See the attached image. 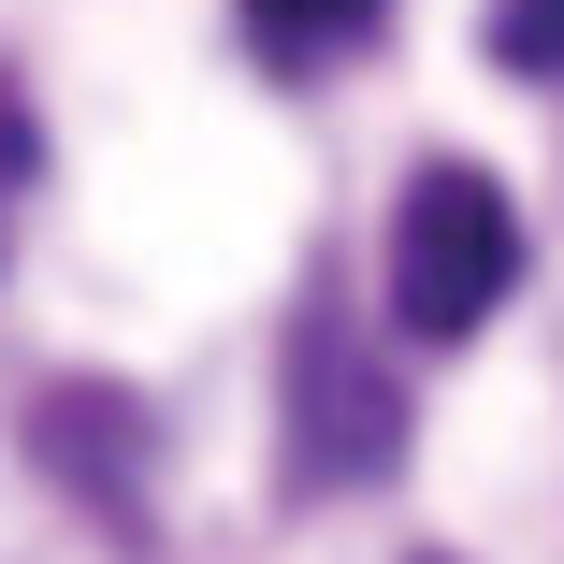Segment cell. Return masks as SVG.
Segmentation results:
<instances>
[{
    "instance_id": "277c9868",
    "label": "cell",
    "mask_w": 564,
    "mask_h": 564,
    "mask_svg": "<svg viewBox=\"0 0 564 564\" xmlns=\"http://www.w3.org/2000/svg\"><path fill=\"white\" fill-rule=\"evenodd\" d=\"M492 58L521 87H564V0H492Z\"/></svg>"
},
{
    "instance_id": "6da1fadb",
    "label": "cell",
    "mask_w": 564,
    "mask_h": 564,
    "mask_svg": "<svg viewBox=\"0 0 564 564\" xmlns=\"http://www.w3.org/2000/svg\"><path fill=\"white\" fill-rule=\"evenodd\" d=\"M521 290V217L478 160H420L391 203V318L420 348H464V333Z\"/></svg>"
},
{
    "instance_id": "7a4b0ae2",
    "label": "cell",
    "mask_w": 564,
    "mask_h": 564,
    "mask_svg": "<svg viewBox=\"0 0 564 564\" xmlns=\"http://www.w3.org/2000/svg\"><path fill=\"white\" fill-rule=\"evenodd\" d=\"M405 464V391L391 362L362 348L348 304H304L290 318V478L304 492H348V478H391Z\"/></svg>"
},
{
    "instance_id": "3957f363",
    "label": "cell",
    "mask_w": 564,
    "mask_h": 564,
    "mask_svg": "<svg viewBox=\"0 0 564 564\" xmlns=\"http://www.w3.org/2000/svg\"><path fill=\"white\" fill-rule=\"evenodd\" d=\"M232 15H247L261 58H333V44H362L391 0H232Z\"/></svg>"
}]
</instances>
